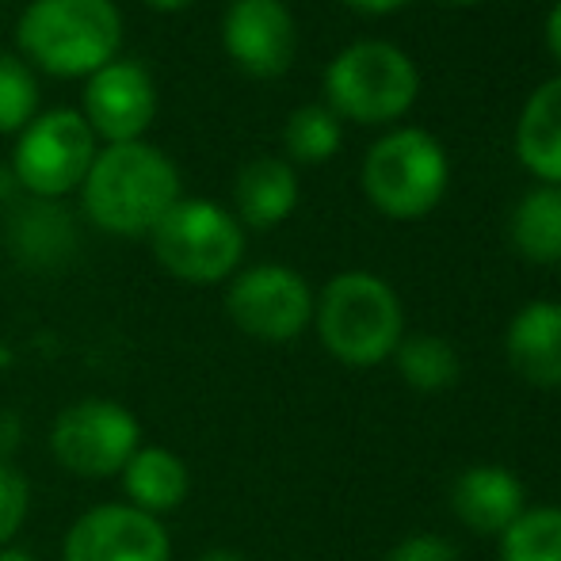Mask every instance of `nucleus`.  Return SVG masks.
I'll list each match as a JSON object with an SVG mask.
<instances>
[{
    "instance_id": "0eeeda50",
    "label": "nucleus",
    "mask_w": 561,
    "mask_h": 561,
    "mask_svg": "<svg viewBox=\"0 0 561 561\" xmlns=\"http://www.w3.org/2000/svg\"><path fill=\"white\" fill-rule=\"evenodd\" d=\"M92 161H96V134L84 123V115L54 107L20 130V141L12 149V176L35 199L54 203L58 195L84 184Z\"/></svg>"
},
{
    "instance_id": "f8f14e48",
    "label": "nucleus",
    "mask_w": 561,
    "mask_h": 561,
    "mask_svg": "<svg viewBox=\"0 0 561 561\" xmlns=\"http://www.w3.org/2000/svg\"><path fill=\"white\" fill-rule=\"evenodd\" d=\"M295 20L283 0H233L222 20V46L237 69L272 81L295 61Z\"/></svg>"
},
{
    "instance_id": "6ab92c4d",
    "label": "nucleus",
    "mask_w": 561,
    "mask_h": 561,
    "mask_svg": "<svg viewBox=\"0 0 561 561\" xmlns=\"http://www.w3.org/2000/svg\"><path fill=\"white\" fill-rule=\"evenodd\" d=\"M398 355V370L413 390L421 393H439L447 386L458 382L462 375V363H458V352L447 344L444 336H432V333H421V336H409L393 347Z\"/></svg>"
},
{
    "instance_id": "412c9836",
    "label": "nucleus",
    "mask_w": 561,
    "mask_h": 561,
    "mask_svg": "<svg viewBox=\"0 0 561 561\" xmlns=\"http://www.w3.org/2000/svg\"><path fill=\"white\" fill-rule=\"evenodd\" d=\"M501 561H561V508H531L501 535Z\"/></svg>"
},
{
    "instance_id": "bb28decb",
    "label": "nucleus",
    "mask_w": 561,
    "mask_h": 561,
    "mask_svg": "<svg viewBox=\"0 0 561 561\" xmlns=\"http://www.w3.org/2000/svg\"><path fill=\"white\" fill-rule=\"evenodd\" d=\"M344 4L359 8V12H370V15H382V12H393V8H401L405 0H344Z\"/></svg>"
},
{
    "instance_id": "4be33fe9",
    "label": "nucleus",
    "mask_w": 561,
    "mask_h": 561,
    "mask_svg": "<svg viewBox=\"0 0 561 561\" xmlns=\"http://www.w3.org/2000/svg\"><path fill=\"white\" fill-rule=\"evenodd\" d=\"M283 146H287V153L295 157V161H306V164L329 161L340 149L336 115L321 104L298 107V112L287 118V126H283Z\"/></svg>"
},
{
    "instance_id": "b1692460",
    "label": "nucleus",
    "mask_w": 561,
    "mask_h": 561,
    "mask_svg": "<svg viewBox=\"0 0 561 561\" xmlns=\"http://www.w3.org/2000/svg\"><path fill=\"white\" fill-rule=\"evenodd\" d=\"M27 504H31V489L23 481V473L15 466L0 462V547L23 527Z\"/></svg>"
},
{
    "instance_id": "1a4fd4ad",
    "label": "nucleus",
    "mask_w": 561,
    "mask_h": 561,
    "mask_svg": "<svg viewBox=\"0 0 561 561\" xmlns=\"http://www.w3.org/2000/svg\"><path fill=\"white\" fill-rule=\"evenodd\" d=\"M226 313L244 336L283 344L310 325L313 295L298 272L283 264H260L233 279L226 295Z\"/></svg>"
},
{
    "instance_id": "2eb2a0df",
    "label": "nucleus",
    "mask_w": 561,
    "mask_h": 561,
    "mask_svg": "<svg viewBox=\"0 0 561 561\" xmlns=\"http://www.w3.org/2000/svg\"><path fill=\"white\" fill-rule=\"evenodd\" d=\"M233 199L244 226L252 229L279 226L283 218H290V210L298 203L295 169L287 161H279V157H256V161H249L237 172Z\"/></svg>"
},
{
    "instance_id": "9d476101",
    "label": "nucleus",
    "mask_w": 561,
    "mask_h": 561,
    "mask_svg": "<svg viewBox=\"0 0 561 561\" xmlns=\"http://www.w3.org/2000/svg\"><path fill=\"white\" fill-rule=\"evenodd\" d=\"M84 123L92 134L118 146V141H141V134L157 118V84L141 61L115 58L89 77L84 84Z\"/></svg>"
},
{
    "instance_id": "5701e85b",
    "label": "nucleus",
    "mask_w": 561,
    "mask_h": 561,
    "mask_svg": "<svg viewBox=\"0 0 561 561\" xmlns=\"http://www.w3.org/2000/svg\"><path fill=\"white\" fill-rule=\"evenodd\" d=\"M38 112V81L15 54H0V134L23 130Z\"/></svg>"
},
{
    "instance_id": "ddd939ff",
    "label": "nucleus",
    "mask_w": 561,
    "mask_h": 561,
    "mask_svg": "<svg viewBox=\"0 0 561 561\" xmlns=\"http://www.w3.org/2000/svg\"><path fill=\"white\" fill-rule=\"evenodd\" d=\"M450 508L470 531L504 535L524 516V485L504 466H470L450 489Z\"/></svg>"
},
{
    "instance_id": "4468645a",
    "label": "nucleus",
    "mask_w": 561,
    "mask_h": 561,
    "mask_svg": "<svg viewBox=\"0 0 561 561\" xmlns=\"http://www.w3.org/2000/svg\"><path fill=\"white\" fill-rule=\"evenodd\" d=\"M508 363L524 382L554 390L561 386V306L558 302H531L512 318L508 336Z\"/></svg>"
},
{
    "instance_id": "393cba45",
    "label": "nucleus",
    "mask_w": 561,
    "mask_h": 561,
    "mask_svg": "<svg viewBox=\"0 0 561 561\" xmlns=\"http://www.w3.org/2000/svg\"><path fill=\"white\" fill-rule=\"evenodd\" d=\"M386 561H458V550L439 535H413V539L398 542Z\"/></svg>"
},
{
    "instance_id": "a211bd4d",
    "label": "nucleus",
    "mask_w": 561,
    "mask_h": 561,
    "mask_svg": "<svg viewBox=\"0 0 561 561\" xmlns=\"http://www.w3.org/2000/svg\"><path fill=\"white\" fill-rule=\"evenodd\" d=\"M512 244L535 264L561 260V187L542 184L512 210Z\"/></svg>"
},
{
    "instance_id": "7c9ffc66",
    "label": "nucleus",
    "mask_w": 561,
    "mask_h": 561,
    "mask_svg": "<svg viewBox=\"0 0 561 561\" xmlns=\"http://www.w3.org/2000/svg\"><path fill=\"white\" fill-rule=\"evenodd\" d=\"M447 4H478V0H447Z\"/></svg>"
},
{
    "instance_id": "6e6552de",
    "label": "nucleus",
    "mask_w": 561,
    "mask_h": 561,
    "mask_svg": "<svg viewBox=\"0 0 561 561\" xmlns=\"http://www.w3.org/2000/svg\"><path fill=\"white\" fill-rule=\"evenodd\" d=\"M138 421L126 405L107 398H84L61 409L50 428V450L61 470L77 478H112L138 450Z\"/></svg>"
},
{
    "instance_id": "dca6fc26",
    "label": "nucleus",
    "mask_w": 561,
    "mask_h": 561,
    "mask_svg": "<svg viewBox=\"0 0 561 561\" xmlns=\"http://www.w3.org/2000/svg\"><path fill=\"white\" fill-rule=\"evenodd\" d=\"M192 478L180 455L164 447H138L134 458L123 466V493L130 508L146 512V516H161L184 504Z\"/></svg>"
},
{
    "instance_id": "f3484780",
    "label": "nucleus",
    "mask_w": 561,
    "mask_h": 561,
    "mask_svg": "<svg viewBox=\"0 0 561 561\" xmlns=\"http://www.w3.org/2000/svg\"><path fill=\"white\" fill-rule=\"evenodd\" d=\"M516 153L535 176L561 187V77L527 100L516 126Z\"/></svg>"
},
{
    "instance_id": "a878e982",
    "label": "nucleus",
    "mask_w": 561,
    "mask_h": 561,
    "mask_svg": "<svg viewBox=\"0 0 561 561\" xmlns=\"http://www.w3.org/2000/svg\"><path fill=\"white\" fill-rule=\"evenodd\" d=\"M547 43H550V50H554V58L561 61V0L554 4V12H550V20H547Z\"/></svg>"
},
{
    "instance_id": "f257e3e1",
    "label": "nucleus",
    "mask_w": 561,
    "mask_h": 561,
    "mask_svg": "<svg viewBox=\"0 0 561 561\" xmlns=\"http://www.w3.org/2000/svg\"><path fill=\"white\" fill-rule=\"evenodd\" d=\"M176 203V164L149 141L104 146L81 184L84 215L115 237H149Z\"/></svg>"
},
{
    "instance_id": "c85d7f7f",
    "label": "nucleus",
    "mask_w": 561,
    "mask_h": 561,
    "mask_svg": "<svg viewBox=\"0 0 561 561\" xmlns=\"http://www.w3.org/2000/svg\"><path fill=\"white\" fill-rule=\"evenodd\" d=\"M199 561H249L244 554H237V550H207Z\"/></svg>"
},
{
    "instance_id": "9b49d317",
    "label": "nucleus",
    "mask_w": 561,
    "mask_h": 561,
    "mask_svg": "<svg viewBox=\"0 0 561 561\" xmlns=\"http://www.w3.org/2000/svg\"><path fill=\"white\" fill-rule=\"evenodd\" d=\"M66 561H169L172 542L157 516L130 504H100L89 508L66 535Z\"/></svg>"
},
{
    "instance_id": "f03ea898",
    "label": "nucleus",
    "mask_w": 561,
    "mask_h": 561,
    "mask_svg": "<svg viewBox=\"0 0 561 561\" xmlns=\"http://www.w3.org/2000/svg\"><path fill=\"white\" fill-rule=\"evenodd\" d=\"M15 43L54 77H92L118 58L123 15L115 0H31L15 23Z\"/></svg>"
},
{
    "instance_id": "20e7f679",
    "label": "nucleus",
    "mask_w": 561,
    "mask_h": 561,
    "mask_svg": "<svg viewBox=\"0 0 561 561\" xmlns=\"http://www.w3.org/2000/svg\"><path fill=\"white\" fill-rule=\"evenodd\" d=\"M421 92L416 66L393 43H355L340 50L325 73L329 112L355 123H390L405 115Z\"/></svg>"
},
{
    "instance_id": "7ed1b4c3",
    "label": "nucleus",
    "mask_w": 561,
    "mask_h": 561,
    "mask_svg": "<svg viewBox=\"0 0 561 561\" xmlns=\"http://www.w3.org/2000/svg\"><path fill=\"white\" fill-rule=\"evenodd\" d=\"M321 344L347 367H375L401 344V302L386 279L370 272H344L313 306Z\"/></svg>"
},
{
    "instance_id": "aec40b11",
    "label": "nucleus",
    "mask_w": 561,
    "mask_h": 561,
    "mask_svg": "<svg viewBox=\"0 0 561 561\" xmlns=\"http://www.w3.org/2000/svg\"><path fill=\"white\" fill-rule=\"evenodd\" d=\"M12 241L35 264H58L69 249H73V222L69 215H61L58 203L43 199L31 203L12 226Z\"/></svg>"
},
{
    "instance_id": "39448f33",
    "label": "nucleus",
    "mask_w": 561,
    "mask_h": 561,
    "mask_svg": "<svg viewBox=\"0 0 561 561\" xmlns=\"http://www.w3.org/2000/svg\"><path fill=\"white\" fill-rule=\"evenodd\" d=\"M153 256L184 283H222L244 252V233L229 210L210 199H180L149 233Z\"/></svg>"
},
{
    "instance_id": "c756f323",
    "label": "nucleus",
    "mask_w": 561,
    "mask_h": 561,
    "mask_svg": "<svg viewBox=\"0 0 561 561\" xmlns=\"http://www.w3.org/2000/svg\"><path fill=\"white\" fill-rule=\"evenodd\" d=\"M0 561H35V558L23 554V550H0Z\"/></svg>"
},
{
    "instance_id": "423d86ee",
    "label": "nucleus",
    "mask_w": 561,
    "mask_h": 561,
    "mask_svg": "<svg viewBox=\"0 0 561 561\" xmlns=\"http://www.w3.org/2000/svg\"><path fill=\"white\" fill-rule=\"evenodd\" d=\"M367 199L390 218H421L447 192V153L428 130H393L363 164Z\"/></svg>"
},
{
    "instance_id": "cd10ccee",
    "label": "nucleus",
    "mask_w": 561,
    "mask_h": 561,
    "mask_svg": "<svg viewBox=\"0 0 561 561\" xmlns=\"http://www.w3.org/2000/svg\"><path fill=\"white\" fill-rule=\"evenodd\" d=\"M149 8H157V12H180V8L195 4V0H146Z\"/></svg>"
}]
</instances>
